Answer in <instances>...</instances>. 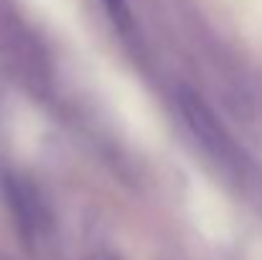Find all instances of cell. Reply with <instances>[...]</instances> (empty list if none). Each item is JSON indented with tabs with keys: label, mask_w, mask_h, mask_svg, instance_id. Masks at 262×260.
I'll use <instances>...</instances> for the list:
<instances>
[{
	"label": "cell",
	"mask_w": 262,
	"mask_h": 260,
	"mask_svg": "<svg viewBox=\"0 0 262 260\" xmlns=\"http://www.w3.org/2000/svg\"><path fill=\"white\" fill-rule=\"evenodd\" d=\"M8 196H10V204L15 209V217L20 222V230L26 232H36L41 227V207H38V199L36 194L23 184V181H13L8 186Z\"/></svg>",
	"instance_id": "2"
},
{
	"label": "cell",
	"mask_w": 262,
	"mask_h": 260,
	"mask_svg": "<svg viewBox=\"0 0 262 260\" xmlns=\"http://www.w3.org/2000/svg\"><path fill=\"white\" fill-rule=\"evenodd\" d=\"M104 5H107V10L112 13V18L117 21V23H127V8H125V0H102Z\"/></svg>",
	"instance_id": "3"
},
{
	"label": "cell",
	"mask_w": 262,
	"mask_h": 260,
	"mask_svg": "<svg viewBox=\"0 0 262 260\" xmlns=\"http://www.w3.org/2000/svg\"><path fill=\"white\" fill-rule=\"evenodd\" d=\"M178 107L186 117V125L191 128V133L196 135V141L201 143V148L224 169L232 173H239L247 161L239 151V146L232 141V135L222 128V123L216 120V115L193 94V92H181L178 97Z\"/></svg>",
	"instance_id": "1"
}]
</instances>
